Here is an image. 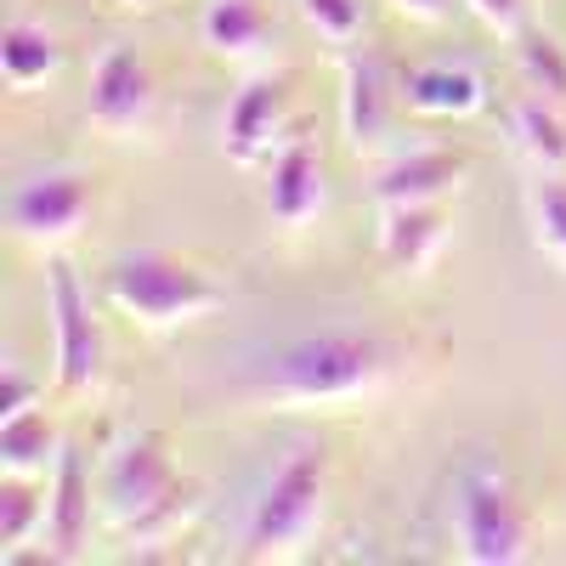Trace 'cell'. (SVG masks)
<instances>
[{
	"label": "cell",
	"instance_id": "obj_1",
	"mask_svg": "<svg viewBox=\"0 0 566 566\" xmlns=\"http://www.w3.org/2000/svg\"><path fill=\"white\" fill-rule=\"evenodd\" d=\"M413 363V346L380 328H317L261 352L239 391L255 408H346L380 397Z\"/></svg>",
	"mask_w": 566,
	"mask_h": 566
},
{
	"label": "cell",
	"instance_id": "obj_2",
	"mask_svg": "<svg viewBox=\"0 0 566 566\" xmlns=\"http://www.w3.org/2000/svg\"><path fill=\"white\" fill-rule=\"evenodd\" d=\"M103 295L119 317H130L136 328L148 335H165V328H181V323H199L221 306V283L181 261V255H165V250H125L108 261L103 272Z\"/></svg>",
	"mask_w": 566,
	"mask_h": 566
},
{
	"label": "cell",
	"instance_id": "obj_3",
	"mask_svg": "<svg viewBox=\"0 0 566 566\" xmlns=\"http://www.w3.org/2000/svg\"><path fill=\"white\" fill-rule=\"evenodd\" d=\"M448 515H453L459 560H470V566H515V560L533 555L538 522H533L527 499L515 493V482L493 459H470L453 476Z\"/></svg>",
	"mask_w": 566,
	"mask_h": 566
},
{
	"label": "cell",
	"instance_id": "obj_4",
	"mask_svg": "<svg viewBox=\"0 0 566 566\" xmlns=\"http://www.w3.org/2000/svg\"><path fill=\"white\" fill-rule=\"evenodd\" d=\"M323 488H328V464L323 448H290L283 464L261 482L250 522H244V555L250 560H283L295 555L317 522H323Z\"/></svg>",
	"mask_w": 566,
	"mask_h": 566
},
{
	"label": "cell",
	"instance_id": "obj_5",
	"mask_svg": "<svg viewBox=\"0 0 566 566\" xmlns=\"http://www.w3.org/2000/svg\"><path fill=\"white\" fill-rule=\"evenodd\" d=\"M176 464H170V448L159 431H130L108 448L103 470H97V504L103 515L125 533L130 522H142L165 493H176Z\"/></svg>",
	"mask_w": 566,
	"mask_h": 566
},
{
	"label": "cell",
	"instance_id": "obj_6",
	"mask_svg": "<svg viewBox=\"0 0 566 566\" xmlns=\"http://www.w3.org/2000/svg\"><path fill=\"white\" fill-rule=\"evenodd\" d=\"M45 317H52V352H57V386L69 397L103 380V328L91 312V295L69 261L45 266Z\"/></svg>",
	"mask_w": 566,
	"mask_h": 566
},
{
	"label": "cell",
	"instance_id": "obj_7",
	"mask_svg": "<svg viewBox=\"0 0 566 566\" xmlns=\"http://www.w3.org/2000/svg\"><path fill=\"white\" fill-rule=\"evenodd\" d=\"M91 187L85 170H34V176H18L12 193H7V227L18 244H63L80 232V221L91 216Z\"/></svg>",
	"mask_w": 566,
	"mask_h": 566
},
{
	"label": "cell",
	"instance_id": "obj_8",
	"mask_svg": "<svg viewBox=\"0 0 566 566\" xmlns=\"http://www.w3.org/2000/svg\"><path fill=\"white\" fill-rule=\"evenodd\" d=\"M154 114V74L136 57V45H108L91 69V91H85V119L103 136H130Z\"/></svg>",
	"mask_w": 566,
	"mask_h": 566
},
{
	"label": "cell",
	"instance_id": "obj_9",
	"mask_svg": "<svg viewBox=\"0 0 566 566\" xmlns=\"http://www.w3.org/2000/svg\"><path fill=\"white\" fill-rule=\"evenodd\" d=\"M283 108H290V85H283L277 74H255L244 80L239 91H232V103H227V119H221V148L232 165H261L272 159L277 142H290V136H277L283 130Z\"/></svg>",
	"mask_w": 566,
	"mask_h": 566
},
{
	"label": "cell",
	"instance_id": "obj_10",
	"mask_svg": "<svg viewBox=\"0 0 566 566\" xmlns=\"http://www.w3.org/2000/svg\"><path fill=\"white\" fill-rule=\"evenodd\" d=\"M45 555L52 560H80L85 538H91V470L80 448H63L57 476H52V499H45Z\"/></svg>",
	"mask_w": 566,
	"mask_h": 566
},
{
	"label": "cell",
	"instance_id": "obj_11",
	"mask_svg": "<svg viewBox=\"0 0 566 566\" xmlns=\"http://www.w3.org/2000/svg\"><path fill=\"white\" fill-rule=\"evenodd\" d=\"M374 244H380L386 272H397V277L424 272V266L437 261V250L448 244V205L431 199V205L380 210V232H374Z\"/></svg>",
	"mask_w": 566,
	"mask_h": 566
},
{
	"label": "cell",
	"instance_id": "obj_12",
	"mask_svg": "<svg viewBox=\"0 0 566 566\" xmlns=\"http://www.w3.org/2000/svg\"><path fill=\"white\" fill-rule=\"evenodd\" d=\"M323 210V159L312 136H290L266 170V216L277 227H306Z\"/></svg>",
	"mask_w": 566,
	"mask_h": 566
},
{
	"label": "cell",
	"instance_id": "obj_13",
	"mask_svg": "<svg viewBox=\"0 0 566 566\" xmlns=\"http://www.w3.org/2000/svg\"><path fill=\"white\" fill-rule=\"evenodd\" d=\"M340 125H346L352 154H374L386 142V125H391V80H386V63L380 57H363V52L346 57Z\"/></svg>",
	"mask_w": 566,
	"mask_h": 566
},
{
	"label": "cell",
	"instance_id": "obj_14",
	"mask_svg": "<svg viewBox=\"0 0 566 566\" xmlns=\"http://www.w3.org/2000/svg\"><path fill=\"white\" fill-rule=\"evenodd\" d=\"M397 97L424 119H470L476 108H488V85L464 63H419V69L402 74Z\"/></svg>",
	"mask_w": 566,
	"mask_h": 566
},
{
	"label": "cell",
	"instance_id": "obj_15",
	"mask_svg": "<svg viewBox=\"0 0 566 566\" xmlns=\"http://www.w3.org/2000/svg\"><path fill=\"white\" fill-rule=\"evenodd\" d=\"M459 176H464V159H459L453 148H413V154L391 159L380 176H374V205H380V210H397V205L448 199Z\"/></svg>",
	"mask_w": 566,
	"mask_h": 566
},
{
	"label": "cell",
	"instance_id": "obj_16",
	"mask_svg": "<svg viewBox=\"0 0 566 566\" xmlns=\"http://www.w3.org/2000/svg\"><path fill=\"white\" fill-rule=\"evenodd\" d=\"M199 40L227 63H250L272 40V7L266 0H210L199 12Z\"/></svg>",
	"mask_w": 566,
	"mask_h": 566
},
{
	"label": "cell",
	"instance_id": "obj_17",
	"mask_svg": "<svg viewBox=\"0 0 566 566\" xmlns=\"http://www.w3.org/2000/svg\"><path fill=\"white\" fill-rule=\"evenodd\" d=\"M504 125H510V148L533 170H566V114H560V103L538 97V91H522V97L504 108Z\"/></svg>",
	"mask_w": 566,
	"mask_h": 566
},
{
	"label": "cell",
	"instance_id": "obj_18",
	"mask_svg": "<svg viewBox=\"0 0 566 566\" xmlns=\"http://www.w3.org/2000/svg\"><path fill=\"white\" fill-rule=\"evenodd\" d=\"M63 69V45L52 29H40L29 18H12L0 29V74H7L12 91H29V85H45Z\"/></svg>",
	"mask_w": 566,
	"mask_h": 566
},
{
	"label": "cell",
	"instance_id": "obj_19",
	"mask_svg": "<svg viewBox=\"0 0 566 566\" xmlns=\"http://www.w3.org/2000/svg\"><path fill=\"white\" fill-rule=\"evenodd\" d=\"M57 459H63V437L40 408L0 419V470H7V476H40V470L57 464Z\"/></svg>",
	"mask_w": 566,
	"mask_h": 566
},
{
	"label": "cell",
	"instance_id": "obj_20",
	"mask_svg": "<svg viewBox=\"0 0 566 566\" xmlns=\"http://www.w3.org/2000/svg\"><path fill=\"white\" fill-rule=\"evenodd\" d=\"M522 205H527V227H533L538 255L566 272V176H560V170H538V176L527 181Z\"/></svg>",
	"mask_w": 566,
	"mask_h": 566
},
{
	"label": "cell",
	"instance_id": "obj_21",
	"mask_svg": "<svg viewBox=\"0 0 566 566\" xmlns=\"http://www.w3.org/2000/svg\"><path fill=\"white\" fill-rule=\"evenodd\" d=\"M45 499L52 488H34V476H7L0 482V555H18L40 527H45Z\"/></svg>",
	"mask_w": 566,
	"mask_h": 566
},
{
	"label": "cell",
	"instance_id": "obj_22",
	"mask_svg": "<svg viewBox=\"0 0 566 566\" xmlns=\"http://www.w3.org/2000/svg\"><path fill=\"white\" fill-rule=\"evenodd\" d=\"M515 69H522L527 91H538V97L566 108V52H560V40H549L538 29L515 34Z\"/></svg>",
	"mask_w": 566,
	"mask_h": 566
},
{
	"label": "cell",
	"instance_id": "obj_23",
	"mask_svg": "<svg viewBox=\"0 0 566 566\" xmlns=\"http://www.w3.org/2000/svg\"><path fill=\"white\" fill-rule=\"evenodd\" d=\"M199 488L193 482H176V493H165L148 515H142V522H130L125 533L136 538V544H165V538H176L187 522H193V515H199Z\"/></svg>",
	"mask_w": 566,
	"mask_h": 566
},
{
	"label": "cell",
	"instance_id": "obj_24",
	"mask_svg": "<svg viewBox=\"0 0 566 566\" xmlns=\"http://www.w3.org/2000/svg\"><path fill=\"white\" fill-rule=\"evenodd\" d=\"M301 18L328 40V45H357L363 29H368V12H363V0H295Z\"/></svg>",
	"mask_w": 566,
	"mask_h": 566
},
{
	"label": "cell",
	"instance_id": "obj_25",
	"mask_svg": "<svg viewBox=\"0 0 566 566\" xmlns=\"http://www.w3.org/2000/svg\"><path fill=\"white\" fill-rule=\"evenodd\" d=\"M34 402H40V380H34V374H23V363H7V368H0V419L29 413Z\"/></svg>",
	"mask_w": 566,
	"mask_h": 566
},
{
	"label": "cell",
	"instance_id": "obj_26",
	"mask_svg": "<svg viewBox=\"0 0 566 566\" xmlns=\"http://www.w3.org/2000/svg\"><path fill=\"white\" fill-rule=\"evenodd\" d=\"M470 12H476L493 34L515 40V34H527V0H464Z\"/></svg>",
	"mask_w": 566,
	"mask_h": 566
},
{
	"label": "cell",
	"instance_id": "obj_27",
	"mask_svg": "<svg viewBox=\"0 0 566 566\" xmlns=\"http://www.w3.org/2000/svg\"><path fill=\"white\" fill-rule=\"evenodd\" d=\"M391 7H397L402 18H413V23H442V18L453 12V0H391Z\"/></svg>",
	"mask_w": 566,
	"mask_h": 566
},
{
	"label": "cell",
	"instance_id": "obj_28",
	"mask_svg": "<svg viewBox=\"0 0 566 566\" xmlns=\"http://www.w3.org/2000/svg\"><path fill=\"white\" fill-rule=\"evenodd\" d=\"M114 7H154V0H114Z\"/></svg>",
	"mask_w": 566,
	"mask_h": 566
}]
</instances>
